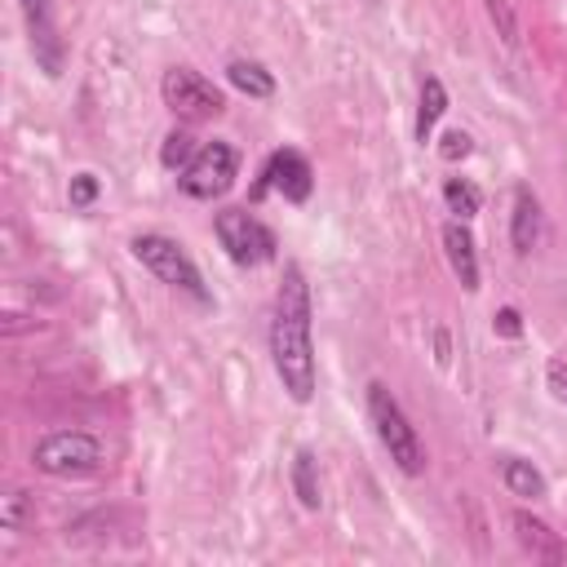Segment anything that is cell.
<instances>
[{
  "label": "cell",
  "mask_w": 567,
  "mask_h": 567,
  "mask_svg": "<svg viewBox=\"0 0 567 567\" xmlns=\"http://www.w3.org/2000/svg\"><path fill=\"white\" fill-rule=\"evenodd\" d=\"M363 403H368V425H372L377 443L385 447V456L394 461V470L408 474V478L425 474V465H430V461H425V443H421L412 416L403 412V403L390 394V385H385V381H368Z\"/></svg>",
  "instance_id": "cell-2"
},
{
  "label": "cell",
  "mask_w": 567,
  "mask_h": 567,
  "mask_svg": "<svg viewBox=\"0 0 567 567\" xmlns=\"http://www.w3.org/2000/svg\"><path fill=\"white\" fill-rule=\"evenodd\" d=\"M159 97L182 120H213L226 111V93L208 75H199L195 66H168L159 75Z\"/></svg>",
  "instance_id": "cell-7"
},
{
  "label": "cell",
  "mask_w": 567,
  "mask_h": 567,
  "mask_svg": "<svg viewBox=\"0 0 567 567\" xmlns=\"http://www.w3.org/2000/svg\"><path fill=\"white\" fill-rule=\"evenodd\" d=\"M239 177V151L226 142V137H213L195 151V159L177 173V186L182 195L190 199H221Z\"/></svg>",
  "instance_id": "cell-6"
},
{
  "label": "cell",
  "mask_w": 567,
  "mask_h": 567,
  "mask_svg": "<svg viewBox=\"0 0 567 567\" xmlns=\"http://www.w3.org/2000/svg\"><path fill=\"white\" fill-rule=\"evenodd\" d=\"M266 341H270V363H275V377H279L284 394L292 403H310L315 390H319V372H315V301H310L306 270L297 261L284 266V279L275 288Z\"/></svg>",
  "instance_id": "cell-1"
},
{
  "label": "cell",
  "mask_w": 567,
  "mask_h": 567,
  "mask_svg": "<svg viewBox=\"0 0 567 567\" xmlns=\"http://www.w3.org/2000/svg\"><path fill=\"white\" fill-rule=\"evenodd\" d=\"M545 390L554 403H567V359H549L545 363Z\"/></svg>",
  "instance_id": "cell-22"
},
{
  "label": "cell",
  "mask_w": 567,
  "mask_h": 567,
  "mask_svg": "<svg viewBox=\"0 0 567 567\" xmlns=\"http://www.w3.org/2000/svg\"><path fill=\"white\" fill-rule=\"evenodd\" d=\"M288 483H292V496L301 509H319L323 505V487H319V461L310 447H297L292 452V465H288Z\"/></svg>",
  "instance_id": "cell-15"
},
{
  "label": "cell",
  "mask_w": 567,
  "mask_h": 567,
  "mask_svg": "<svg viewBox=\"0 0 567 567\" xmlns=\"http://www.w3.org/2000/svg\"><path fill=\"white\" fill-rule=\"evenodd\" d=\"M213 235H217L221 252H226L235 266H266V261H275V252H279L275 230H270L257 213H248V208H221V213L213 217Z\"/></svg>",
  "instance_id": "cell-5"
},
{
  "label": "cell",
  "mask_w": 567,
  "mask_h": 567,
  "mask_svg": "<svg viewBox=\"0 0 567 567\" xmlns=\"http://www.w3.org/2000/svg\"><path fill=\"white\" fill-rule=\"evenodd\" d=\"M509 527H514L518 545H523L532 558H540V563H563V558H567L563 536H558L545 518H536L532 509H514V514H509Z\"/></svg>",
  "instance_id": "cell-12"
},
{
  "label": "cell",
  "mask_w": 567,
  "mask_h": 567,
  "mask_svg": "<svg viewBox=\"0 0 567 567\" xmlns=\"http://www.w3.org/2000/svg\"><path fill=\"white\" fill-rule=\"evenodd\" d=\"M439 239H443V257H447V266H452L456 284H461L465 292H478V244H474L470 221H461V217L443 221Z\"/></svg>",
  "instance_id": "cell-10"
},
{
  "label": "cell",
  "mask_w": 567,
  "mask_h": 567,
  "mask_svg": "<svg viewBox=\"0 0 567 567\" xmlns=\"http://www.w3.org/2000/svg\"><path fill=\"white\" fill-rule=\"evenodd\" d=\"M447 115V84L439 75H425L421 80V93H416V120H412V137L425 146L434 137V124Z\"/></svg>",
  "instance_id": "cell-13"
},
{
  "label": "cell",
  "mask_w": 567,
  "mask_h": 567,
  "mask_svg": "<svg viewBox=\"0 0 567 567\" xmlns=\"http://www.w3.org/2000/svg\"><path fill=\"white\" fill-rule=\"evenodd\" d=\"M97 199H102V177H97V173L84 168V173H75V177L66 182V204H71V208L89 213Z\"/></svg>",
  "instance_id": "cell-19"
},
{
  "label": "cell",
  "mask_w": 567,
  "mask_h": 567,
  "mask_svg": "<svg viewBox=\"0 0 567 567\" xmlns=\"http://www.w3.org/2000/svg\"><path fill=\"white\" fill-rule=\"evenodd\" d=\"M195 137H190V128H168L164 133V146H159V164L168 168V173H182L190 159H195Z\"/></svg>",
  "instance_id": "cell-18"
},
{
  "label": "cell",
  "mask_w": 567,
  "mask_h": 567,
  "mask_svg": "<svg viewBox=\"0 0 567 567\" xmlns=\"http://www.w3.org/2000/svg\"><path fill=\"white\" fill-rule=\"evenodd\" d=\"M474 151V137L465 133V128H447L443 137H439V159L443 164H456V159H465Z\"/></svg>",
  "instance_id": "cell-21"
},
{
  "label": "cell",
  "mask_w": 567,
  "mask_h": 567,
  "mask_svg": "<svg viewBox=\"0 0 567 567\" xmlns=\"http://www.w3.org/2000/svg\"><path fill=\"white\" fill-rule=\"evenodd\" d=\"M443 204H447L452 217L470 221V217H478V208H483V190H478L470 177H447V182H443Z\"/></svg>",
  "instance_id": "cell-17"
},
{
  "label": "cell",
  "mask_w": 567,
  "mask_h": 567,
  "mask_svg": "<svg viewBox=\"0 0 567 567\" xmlns=\"http://www.w3.org/2000/svg\"><path fill=\"white\" fill-rule=\"evenodd\" d=\"M270 190L284 195L288 204H306V199H310V190H315V168H310V159H306L297 146H279V151L266 155L252 199H261V195H270Z\"/></svg>",
  "instance_id": "cell-8"
},
{
  "label": "cell",
  "mask_w": 567,
  "mask_h": 567,
  "mask_svg": "<svg viewBox=\"0 0 567 567\" xmlns=\"http://www.w3.org/2000/svg\"><path fill=\"white\" fill-rule=\"evenodd\" d=\"M483 9H487V18H492L496 35L514 49V44H518V13H514V4H509V0H483Z\"/></svg>",
  "instance_id": "cell-20"
},
{
  "label": "cell",
  "mask_w": 567,
  "mask_h": 567,
  "mask_svg": "<svg viewBox=\"0 0 567 567\" xmlns=\"http://www.w3.org/2000/svg\"><path fill=\"white\" fill-rule=\"evenodd\" d=\"M22 509H27V492H9V501H4V514H0V527H4V532H18V523H22Z\"/></svg>",
  "instance_id": "cell-24"
},
{
  "label": "cell",
  "mask_w": 567,
  "mask_h": 567,
  "mask_svg": "<svg viewBox=\"0 0 567 567\" xmlns=\"http://www.w3.org/2000/svg\"><path fill=\"white\" fill-rule=\"evenodd\" d=\"M434 363L447 368L452 363V341H447V328H434Z\"/></svg>",
  "instance_id": "cell-25"
},
{
  "label": "cell",
  "mask_w": 567,
  "mask_h": 567,
  "mask_svg": "<svg viewBox=\"0 0 567 567\" xmlns=\"http://www.w3.org/2000/svg\"><path fill=\"white\" fill-rule=\"evenodd\" d=\"M226 84H230L235 93L252 97V102L275 97V75H270L257 58H230V62H226Z\"/></svg>",
  "instance_id": "cell-14"
},
{
  "label": "cell",
  "mask_w": 567,
  "mask_h": 567,
  "mask_svg": "<svg viewBox=\"0 0 567 567\" xmlns=\"http://www.w3.org/2000/svg\"><path fill=\"white\" fill-rule=\"evenodd\" d=\"M102 461H106L102 439L89 430H53L31 447V465L49 478H89L102 470Z\"/></svg>",
  "instance_id": "cell-4"
},
{
  "label": "cell",
  "mask_w": 567,
  "mask_h": 567,
  "mask_svg": "<svg viewBox=\"0 0 567 567\" xmlns=\"http://www.w3.org/2000/svg\"><path fill=\"white\" fill-rule=\"evenodd\" d=\"M128 252H133V261H142L159 284L186 292V297L199 301V306H213V292H208V284H204V275H199V266H195V257L186 252L182 239L159 235V230H142V235L128 239Z\"/></svg>",
  "instance_id": "cell-3"
},
{
  "label": "cell",
  "mask_w": 567,
  "mask_h": 567,
  "mask_svg": "<svg viewBox=\"0 0 567 567\" xmlns=\"http://www.w3.org/2000/svg\"><path fill=\"white\" fill-rule=\"evenodd\" d=\"M18 9H22V22H27V35H31L35 66H40L49 80H58V75H62V62H66V44H62V35H58V27H53L49 0H18Z\"/></svg>",
  "instance_id": "cell-9"
},
{
  "label": "cell",
  "mask_w": 567,
  "mask_h": 567,
  "mask_svg": "<svg viewBox=\"0 0 567 567\" xmlns=\"http://www.w3.org/2000/svg\"><path fill=\"white\" fill-rule=\"evenodd\" d=\"M501 483H505L509 496H518V501H540V496L549 492L545 474H540L527 456H501Z\"/></svg>",
  "instance_id": "cell-16"
},
{
  "label": "cell",
  "mask_w": 567,
  "mask_h": 567,
  "mask_svg": "<svg viewBox=\"0 0 567 567\" xmlns=\"http://www.w3.org/2000/svg\"><path fill=\"white\" fill-rule=\"evenodd\" d=\"M492 332H496V337H505V341L523 337V315H518L514 306H501V310L492 315Z\"/></svg>",
  "instance_id": "cell-23"
},
{
  "label": "cell",
  "mask_w": 567,
  "mask_h": 567,
  "mask_svg": "<svg viewBox=\"0 0 567 567\" xmlns=\"http://www.w3.org/2000/svg\"><path fill=\"white\" fill-rule=\"evenodd\" d=\"M540 230H545V213H540L536 190L514 186V204H509V244H514V252L527 257L540 244Z\"/></svg>",
  "instance_id": "cell-11"
}]
</instances>
